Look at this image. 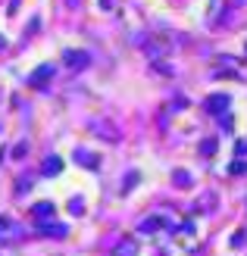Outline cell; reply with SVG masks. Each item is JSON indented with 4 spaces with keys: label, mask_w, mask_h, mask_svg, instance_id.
<instances>
[{
    "label": "cell",
    "mask_w": 247,
    "mask_h": 256,
    "mask_svg": "<svg viewBox=\"0 0 247 256\" xmlns=\"http://www.w3.org/2000/svg\"><path fill=\"white\" fill-rule=\"evenodd\" d=\"M157 222H160V219H147V222H141V232H153V228H157Z\"/></svg>",
    "instance_id": "4"
},
{
    "label": "cell",
    "mask_w": 247,
    "mask_h": 256,
    "mask_svg": "<svg viewBox=\"0 0 247 256\" xmlns=\"http://www.w3.org/2000/svg\"><path fill=\"white\" fill-rule=\"evenodd\" d=\"M116 256H135V244H132V240H125V244L116 250Z\"/></svg>",
    "instance_id": "2"
},
{
    "label": "cell",
    "mask_w": 247,
    "mask_h": 256,
    "mask_svg": "<svg viewBox=\"0 0 247 256\" xmlns=\"http://www.w3.org/2000/svg\"><path fill=\"white\" fill-rule=\"evenodd\" d=\"M66 66L69 69H85L88 66V54H75V50H69V54H66Z\"/></svg>",
    "instance_id": "1"
},
{
    "label": "cell",
    "mask_w": 247,
    "mask_h": 256,
    "mask_svg": "<svg viewBox=\"0 0 247 256\" xmlns=\"http://www.w3.org/2000/svg\"><path fill=\"white\" fill-rule=\"evenodd\" d=\"M0 228H4V219H0Z\"/></svg>",
    "instance_id": "5"
},
{
    "label": "cell",
    "mask_w": 247,
    "mask_h": 256,
    "mask_svg": "<svg viewBox=\"0 0 247 256\" xmlns=\"http://www.w3.org/2000/svg\"><path fill=\"white\" fill-rule=\"evenodd\" d=\"M60 166H63V162H60L57 156H50V160H47V175H57V172H60Z\"/></svg>",
    "instance_id": "3"
}]
</instances>
